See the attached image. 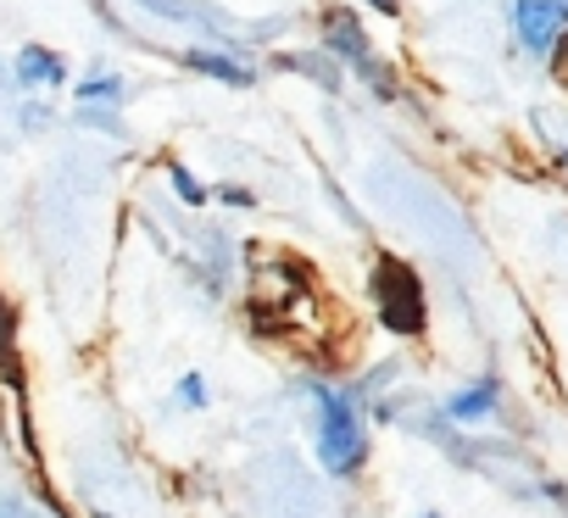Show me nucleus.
<instances>
[{
	"mask_svg": "<svg viewBox=\"0 0 568 518\" xmlns=\"http://www.w3.org/2000/svg\"><path fill=\"white\" fill-rule=\"evenodd\" d=\"M368 390L352 379L313 385V457L329 479H357L368 468Z\"/></svg>",
	"mask_w": 568,
	"mask_h": 518,
	"instance_id": "f257e3e1",
	"label": "nucleus"
},
{
	"mask_svg": "<svg viewBox=\"0 0 568 518\" xmlns=\"http://www.w3.org/2000/svg\"><path fill=\"white\" fill-rule=\"evenodd\" d=\"M313 34H318V51H329V57L341 62V73L357 79V90H368L374 101H396V95H402V73H396V62L374 45L357 0H329V7H318Z\"/></svg>",
	"mask_w": 568,
	"mask_h": 518,
	"instance_id": "f03ea898",
	"label": "nucleus"
},
{
	"mask_svg": "<svg viewBox=\"0 0 568 518\" xmlns=\"http://www.w3.org/2000/svg\"><path fill=\"white\" fill-rule=\"evenodd\" d=\"M368 307H374V318H379L390 335H402V341H413V335L429 329L424 280H418L413 263H402L396 251H379V256H374V268H368Z\"/></svg>",
	"mask_w": 568,
	"mask_h": 518,
	"instance_id": "7ed1b4c3",
	"label": "nucleus"
},
{
	"mask_svg": "<svg viewBox=\"0 0 568 518\" xmlns=\"http://www.w3.org/2000/svg\"><path fill=\"white\" fill-rule=\"evenodd\" d=\"M134 12H145L168 29H184L190 40H223V45H251V51H262V40H273L284 29V23H234L212 0H134Z\"/></svg>",
	"mask_w": 568,
	"mask_h": 518,
	"instance_id": "20e7f679",
	"label": "nucleus"
},
{
	"mask_svg": "<svg viewBox=\"0 0 568 518\" xmlns=\"http://www.w3.org/2000/svg\"><path fill=\"white\" fill-rule=\"evenodd\" d=\"M68 95H73V118H79L84 129H95V134H123V112H129V79H123V68L95 62V68L73 73Z\"/></svg>",
	"mask_w": 568,
	"mask_h": 518,
	"instance_id": "39448f33",
	"label": "nucleus"
},
{
	"mask_svg": "<svg viewBox=\"0 0 568 518\" xmlns=\"http://www.w3.org/2000/svg\"><path fill=\"white\" fill-rule=\"evenodd\" d=\"M179 68L217 84V90H256L262 84V62L251 45H223V40H190L179 51Z\"/></svg>",
	"mask_w": 568,
	"mask_h": 518,
	"instance_id": "423d86ee",
	"label": "nucleus"
},
{
	"mask_svg": "<svg viewBox=\"0 0 568 518\" xmlns=\"http://www.w3.org/2000/svg\"><path fill=\"white\" fill-rule=\"evenodd\" d=\"M507 29L524 57L551 62L557 45L568 40V0H507Z\"/></svg>",
	"mask_w": 568,
	"mask_h": 518,
	"instance_id": "0eeeda50",
	"label": "nucleus"
},
{
	"mask_svg": "<svg viewBox=\"0 0 568 518\" xmlns=\"http://www.w3.org/2000/svg\"><path fill=\"white\" fill-rule=\"evenodd\" d=\"M12 84H18L23 95H68V84H73V62H68L57 45L29 40V45L12 51Z\"/></svg>",
	"mask_w": 568,
	"mask_h": 518,
	"instance_id": "6e6552de",
	"label": "nucleus"
},
{
	"mask_svg": "<svg viewBox=\"0 0 568 518\" xmlns=\"http://www.w3.org/2000/svg\"><path fill=\"white\" fill-rule=\"evenodd\" d=\"M496 407H501V385H496L490 374H479V379L457 385V390L440 402L446 424H485V418H496Z\"/></svg>",
	"mask_w": 568,
	"mask_h": 518,
	"instance_id": "1a4fd4ad",
	"label": "nucleus"
},
{
	"mask_svg": "<svg viewBox=\"0 0 568 518\" xmlns=\"http://www.w3.org/2000/svg\"><path fill=\"white\" fill-rule=\"evenodd\" d=\"M278 68H284V73H302V79H313L324 95H341V90H346V73H341V62H335L329 51H318V45L278 51Z\"/></svg>",
	"mask_w": 568,
	"mask_h": 518,
	"instance_id": "9d476101",
	"label": "nucleus"
},
{
	"mask_svg": "<svg viewBox=\"0 0 568 518\" xmlns=\"http://www.w3.org/2000/svg\"><path fill=\"white\" fill-rule=\"evenodd\" d=\"M162 184H168V195H179V201L195 206V212L212 206V184H206L190 162H173V156H168V162H162Z\"/></svg>",
	"mask_w": 568,
	"mask_h": 518,
	"instance_id": "9b49d317",
	"label": "nucleus"
},
{
	"mask_svg": "<svg viewBox=\"0 0 568 518\" xmlns=\"http://www.w3.org/2000/svg\"><path fill=\"white\" fill-rule=\"evenodd\" d=\"M173 402H179L184 413H206V407H212V385H206V374H201V368L179 374V385H173Z\"/></svg>",
	"mask_w": 568,
	"mask_h": 518,
	"instance_id": "f8f14e48",
	"label": "nucleus"
},
{
	"mask_svg": "<svg viewBox=\"0 0 568 518\" xmlns=\"http://www.w3.org/2000/svg\"><path fill=\"white\" fill-rule=\"evenodd\" d=\"M212 206L251 212V206H256V190H251V184H240V179H217V184H212Z\"/></svg>",
	"mask_w": 568,
	"mask_h": 518,
	"instance_id": "ddd939ff",
	"label": "nucleus"
},
{
	"mask_svg": "<svg viewBox=\"0 0 568 518\" xmlns=\"http://www.w3.org/2000/svg\"><path fill=\"white\" fill-rule=\"evenodd\" d=\"M18 112H23V134H45V129L57 123V112H51V101H45V95H23V106H18Z\"/></svg>",
	"mask_w": 568,
	"mask_h": 518,
	"instance_id": "4468645a",
	"label": "nucleus"
},
{
	"mask_svg": "<svg viewBox=\"0 0 568 518\" xmlns=\"http://www.w3.org/2000/svg\"><path fill=\"white\" fill-rule=\"evenodd\" d=\"M0 518H45V507L23 501V496H0Z\"/></svg>",
	"mask_w": 568,
	"mask_h": 518,
	"instance_id": "2eb2a0df",
	"label": "nucleus"
},
{
	"mask_svg": "<svg viewBox=\"0 0 568 518\" xmlns=\"http://www.w3.org/2000/svg\"><path fill=\"white\" fill-rule=\"evenodd\" d=\"M363 12H374V18H402V0H357Z\"/></svg>",
	"mask_w": 568,
	"mask_h": 518,
	"instance_id": "dca6fc26",
	"label": "nucleus"
},
{
	"mask_svg": "<svg viewBox=\"0 0 568 518\" xmlns=\"http://www.w3.org/2000/svg\"><path fill=\"white\" fill-rule=\"evenodd\" d=\"M418 518H446V512H418Z\"/></svg>",
	"mask_w": 568,
	"mask_h": 518,
	"instance_id": "f3484780",
	"label": "nucleus"
}]
</instances>
